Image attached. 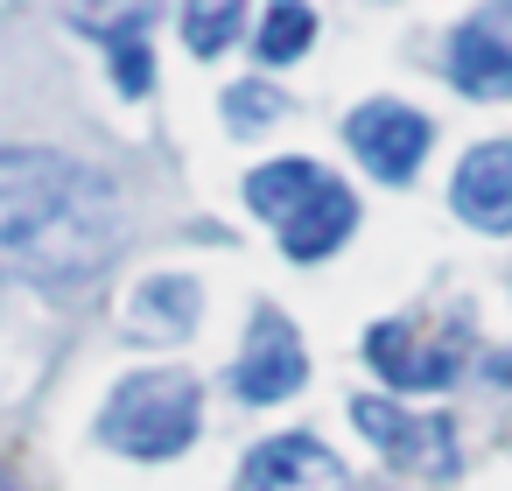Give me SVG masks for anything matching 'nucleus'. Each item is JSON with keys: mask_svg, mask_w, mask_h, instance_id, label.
Here are the masks:
<instances>
[{"mask_svg": "<svg viewBox=\"0 0 512 491\" xmlns=\"http://www.w3.org/2000/svg\"><path fill=\"white\" fill-rule=\"evenodd\" d=\"M127 225L99 169L50 148H0V281L85 288L113 267Z\"/></svg>", "mask_w": 512, "mask_h": 491, "instance_id": "obj_1", "label": "nucleus"}, {"mask_svg": "<svg viewBox=\"0 0 512 491\" xmlns=\"http://www.w3.org/2000/svg\"><path fill=\"white\" fill-rule=\"evenodd\" d=\"M197 421H204V393L190 372H134L113 386V400L99 414V442H113L120 456L162 463L197 442Z\"/></svg>", "mask_w": 512, "mask_h": 491, "instance_id": "obj_2", "label": "nucleus"}, {"mask_svg": "<svg viewBox=\"0 0 512 491\" xmlns=\"http://www.w3.org/2000/svg\"><path fill=\"white\" fill-rule=\"evenodd\" d=\"M344 141H351V155H358L379 183H407V176L421 169V155H428L435 127H428L414 106L372 99V106H358V113L344 120Z\"/></svg>", "mask_w": 512, "mask_h": 491, "instance_id": "obj_3", "label": "nucleus"}, {"mask_svg": "<svg viewBox=\"0 0 512 491\" xmlns=\"http://www.w3.org/2000/svg\"><path fill=\"white\" fill-rule=\"evenodd\" d=\"M351 421H358L400 470H421V477H449V470H456V428H449V414H407V407H393V400H358Z\"/></svg>", "mask_w": 512, "mask_h": 491, "instance_id": "obj_4", "label": "nucleus"}, {"mask_svg": "<svg viewBox=\"0 0 512 491\" xmlns=\"http://www.w3.org/2000/svg\"><path fill=\"white\" fill-rule=\"evenodd\" d=\"M302 379H309V358H302L295 323L274 316V309H260V316H253V337H246V351H239V365H232V393L253 400V407H274V400H288Z\"/></svg>", "mask_w": 512, "mask_h": 491, "instance_id": "obj_5", "label": "nucleus"}, {"mask_svg": "<svg viewBox=\"0 0 512 491\" xmlns=\"http://www.w3.org/2000/svg\"><path fill=\"white\" fill-rule=\"evenodd\" d=\"M449 211L477 232H512V141H477L449 176Z\"/></svg>", "mask_w": 512, "mask_h": 491, "instance_id": "obj_6", "label": "nucleus"}, {"mask_svg": "<svg viewBox=\"0 0 512 491\" xmlns=\"http://www.w3.org/2000/svg\"><path fill=\"white\" fill-rule=\"evenodd\" d=\"M239 491H344V463L316 435H274L246 456Z\"/></svg>", "mask_w": 512, "mask_h": 491, "instance_id": "obj_7", "label": "nucleus"}, {"mask_svg": "<svg viewBox=\"0 0 512 491\" xmlns=\"http://www.w3.org/2000/svg\"><path fill=\"white\" fill-rule=\"evenodd\" d=\"M449 85L470 99H512V15L491 8L456 29L449 43Z\"/></svg>", "mask_w": 512, "mask_h": 491, "instance_id": "obj_8", "label": "nucleus"}, {"mask_svg": "<svg viewBox=\"0 0 512 491\" xmlns=\"http://www.w3.org/2000/svg\"><path fill=\"white\" fill-rule=\"evenodd\" d=\"M120 323H127V344H183L204 323V288L190 274H148L120 309Z\"/></svg>", "mask_w": 512, "mask_h": 491, "instance_id": "obj_9", "label": "nucleus"}, {"mask_svg": "<svg viewBox=\"0 0 512 491\" xmlns=\"http://www.w3.org/2000/svg\"><path fill=\"white\" fill-rule=\"evenodd\" d=\"M351 225H358V197H351L337 176H323L274 232H281V253H288V260H323V253H337V246L351 239Z\"/></svg>", "mask_w": 512, "mask_h": 491, "instance_id": "obj_10", "label": "nucleus"}, {"mask_svg": "<svg viewBox=\"0 0 512 491\" xmlns=\"http://www.w3.org/2000/svg\"><path fill=\"white\" fill-rule=\"evenodd\" d=\"M365 358H372L379 379L400 386V393H435V386L456 379V351H414V337H407L400 323H379L372 344H365Z\"/></svg>", "mask_w": 512, "mask_h": 491, "instance_id": "obj_11", "label": "nucleus"}, {"mask_svg": "<svg viewBox=\"0 0 512 491\" xmlns=\"http://www.w3.org/2000/svg\"><path fill=\"white\" fill-rule=\"evenodd\" d=\"M323 176H330V169H316L309 155L267 162V169H253V176H246V204H253L260 218H274V225H281V218H288V211H295V204H302V197L323 183Z\"/></svg>", "mask_w": 512, "mask_h": 491, "instance_id": "obj_12", "label": "nucleus"}, {"mask_svg": "<svg viewBox=\"0 0 512 491\" xmlns=\"http://www.w3.org/2000/svg\"><path fill=\"white\" fill-rule=\"evenodd\" d=\"M246 29V0H183V43L190 57H225Z\"/></svg>", "mask_w": 512, "mask_h": 491, "instance_id": "obj_13", "label": "nucleus"}, {"mask_svg": "<svg viewBox=\"0 0 512 491\" xmlns=\"http://www.w3.org/2000/svg\"><path fill=\"white\" fill-rule=\"evenodd\" d=\"M316 43V15L309 0H274L267 22H260V64H295Z\"/></svg>", "mask_w": 512, "mask_h": 491, "instance_id": "obj_14", "label": "nucleus"}, {"mask_svg": "<svg viewBox=\"0 0 512 491\" xmlns=\"http://www.w3.org/2000/svg\"><path fill=\"white\" fill-rule=\"evenodd\" d=\"M281 113H288V99H281L274 85H232V92H225V120H232V134H267Z\"/></svg>", "mask_w": 512, "mask_h": 491, "instance_id": "obj_15", "label": "nucleus"}, {"mask_svg": "<svg viewBox=\"0 0 512 491\" xmlns=\"http://www.w3.org/2000/svg\"><path fill=\"white\" fill-rule=\"evenodd\" d=\"M113 85H120L127 99H141V92L155 85V64H148V43H141V29L113 36Z\"/></svg>", "mask_w": 512, "mask_h": 491, "instance_id": "obj_16", "label": "nucleus"}, {"mask_svg": "<svg viewBox=\"0 0 512 491\" xmlns=\"http://www.w3.org/2000/svg\"><path fill=\"white\" fill-rule=\"evenodd\" d=\"M0 491H15V484H8V477H0Z\"/></svg>", "mask_w": 512, "mask_h": 491, "instance_id": "obj_17", "label": "nucleus"}]
</instances>
